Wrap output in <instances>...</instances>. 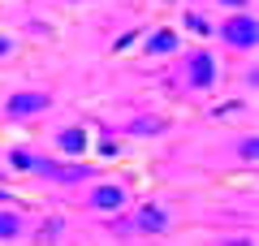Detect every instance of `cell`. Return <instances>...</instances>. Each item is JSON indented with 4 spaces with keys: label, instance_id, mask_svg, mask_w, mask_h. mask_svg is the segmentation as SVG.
<instances>
[{
    "label": "cell",
    "instance_id": "cell-1",
    "mask_svg": "<svg viewBox=\"0 0 259 246\" xmlns=\"http://www.w3.org/2000/svg\"><path fill=\"white\" fill-rule=\"evenodd\" d=\"M255 35H259V26H255V18H246V13H242V18H229L221 26V39L229 48H255Z\"/></svg>",
    "mask_w": 259,
    "mask_h": 246
},
{
    "label": "cell",
    "instance_id": "cell-2",
    "mask_svg": "<svg viewBox=\"0 0 259 246\" xmlns=\"http://www.w3.org/2000/svg\"><path fill=\"white\" fill-rule=\"evenodd\" d=\"M121 229H143V233H164V229H168V212L151 203V208H143L139 216L130 220V225H121Z\"/></svg>",
    "mask_w": 259,
    "mask_h": 246
},
{
    "label": "cell",
    "instance_id": "cell-3",
    "mask_svg": "<svg viewBox=\"0 0 259 246\" xmlns=\"http://www.w3.org/2000/svg\"><path fill=\"white\" fill-rule=\"evenodd\" d=\"M48 108V95L44 91H18L9 100V117H35V112Z\"/></svg>",
    "mask_w": 259,
    "mask_h": 246
},
{
    "label": "cell",
    "instance_id": "cell-4",
    "mask_svg": "<svg viewBox=\"0 0 259 246\" xmlns=\"http://www.w3.org/2000/svg\"><path fill=\"white\" fill-rule=\"evenodd\" d=\"M190 82L199 87V91H207L216 82V61H212V52H194L190 56Z\"/></svg>",
    "mask_w": 259,
    "mask_h": 246
},
{
    "label": "cell",
    "instance_id": "cell-5",
    "mask_svg": "<svg viewBox=\"0 0 259 246\" xmlns=\"http://www.w3.org/2000/svg\"><path fill=\"white\" fill-rule=\"evenodd\" d=\"M61 151L82 155V151H87V130H82V126H69V130L61 134Z\"/></svg>",
    "mask_w": 259,
    "mask_h": 246
},
{
    "label": "cell",
    "instance_id": "cell-6",
    "mask_svg": "<svg viewBox=\"0 0 259 246\" xmlns=\"http://www.w3.org/2000/svg\"><path fill=\"white\" fill-rule=\"evenodd\" d=\"M91 203H95V208H104V212H112V208L125 203V190H117V186H100V190L91 194Z\"/></svg>",
    "mask_w": 259,
    "mask_h": 246
},
{
    "label": "cell",
    "instance_id": "cell-7",
    "mask_svg": "<svg viewBox=\"0 0 259 246\" xmlns=\"http://www.w3.org/2000/svg\"><path fill=\"white\" fill-rule=\"evenodd\" d=\"M147 52H177V35H173V30H156V35H151L147 39Z\"/></svg>",
    "mask_w": 259,
    "mask_h": 246
},
{
    "label": "cell",
    "instance_id": "cell-8",
    "mask_svg": "<svg viewBox=\"0 0 259 246\" xmlns=\"http://www.w3.org/2000/svg\"><path fill=\"white\" fill-rule=\"evenodd\" d=\"M22 216H13V212H0V237H18L22 233Z\"/></svg>",
    "mask_w": 259,
    "mask_h": 246
},
{
    "label": "cell",
    "instance_id": "cell-9",
    "mask_svg": "<svg viewBox=\"0 0 259 246\" xmlns=\"http://www.w3.org/2000/svg\"><path fill=\"white\" fill-rule=\"evenodd\" d=\"M156 130H160V121H134L130 134H156Z\"/></svg>",
    "mask_w": 259,
    "mask_h": 246
},
{
    "label": "cell",
    "instance_id": "cell-10",
    "mask_svg": "<svg viewBox=\"0 0 259 246\" xmlns=\"http://www.w3.org/2000/svg\"><path fill=\"white\" fill-rule=\"evenodd\" d=\"M186 26H190V30H199V35H203V30H207V22L199 18V13H186Z\"/></svg>",
    "mask_w": 259,
    "mask_h": 246
},
{
    "label": "cell",
    "instance_id": "cell-11",
    "mask_svg": "<svg viewBox=\"0 0 259 246\" xmlns=\"http://www.w3.org/2000/svg\"><path fill=\"white\" fill-rule=\"evenodd\" d=\"M255 151H259V143H255V138H246V143H242V160H255Z\"/></svg>",
    "mask_w": 259,
    "mask_h": 246
},
{
    "label": "cell",
    "instance_id": "cell-12",
    "mask_svg": "<svg viewBox=\"0 0 259 246\" xmlns=\"http://www.w3.org/2000/svg\"><path fill=\"white\" fill-rule=\"evenodd\" d=\"M225 9H242V5H246V0H221Z\"/></svg>",
    "mask_w": 259,
    "mask_h": 246
},
{
    "label": "cell",
    "instance_id": "cell-13",
    "mask_svg": "<svg viewBox=\"0 0 259 246\" xmlns=\"http://www.w3.org/2000/svg\"><path fill=\"white\" fill-rule=\"evenodd\" d=\"M13 52V44H9V39H0V56H9Z\"/></svg>",
    "mask_w": 259,
    "mask_h": 246
}]
</instances>
